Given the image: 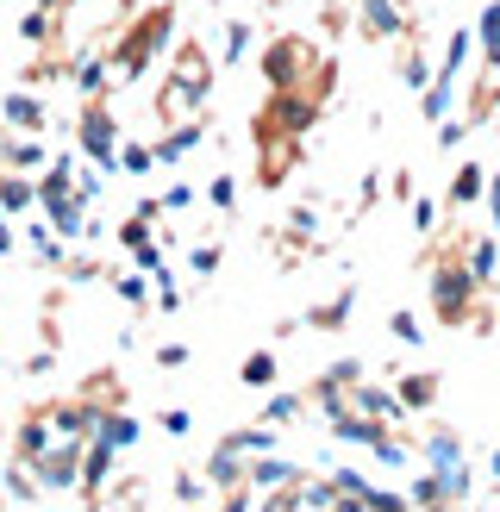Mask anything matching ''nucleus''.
<instances>
[{
    "label": "nucleus",
    "instance_id": "f257e3e1",
    "mask_svg": "<svg viewBox=\"0 0 500 512\" xmlns=\"http://www.w3.org/2000/svg\"><path fill=\"white\" fill-rule=\"evenodd\" d=\"M425 288H432V319L438 325H469L475 319V294L482 288H475V275L463 269V256H438Z\"/></svg>",
    "mask_w": 500,
    "mask_h": 512
},
{
    "label": "nucleus",
    "instance_id": "f03ea898",
    "mask_svg": "<svg viewBox=\"0 0 500 512\" xmlns=\"http://www.w3.org/2000/svg\"><path fill=\"white\" fill-rule=\"evenodd\" d=\"M400 32H407V7L400 0H363V38L394 44Z\"/></svg>",
    "mask_w": 500,
    "mask_h": 512
},
{
    "label": "nucleus",
    "instance_id": "7ed1b4c3",
    "mask_svg": "<svg viewBox=\"0 0 500 512\" xmlns=\"http://www.w3.org/2000/svg\"><path fill=\"white\" fill-rule=\"evenodd\" d=\"M350 406H357V413H369V419H388V425H400L407 419V406L394 400V388H375V381H350Z\"/></svg>",
    "mask_w": 500,
    "mask_h": 512
},
{
    "label": "nucleus",
    "instance_id": "20e7f679",
    "mask_svg": "<svg viewBox=\"0 0 500 512\" xmlns=\"http://www.w3.org/2000/svg\"><path fill=\"white\" fill-rule=\"evenodd\" d=\"M457 256H463V269L475 275V288H494V281H500V238H494V232L469 238V244H463Z\"/></svg>",
    "mask_w": 500,
    "mask_h": 512
},
{
    "label": "nucleus",
    "instance_id": "39448f33",
    "mask_svg": "<svg viewBox=\"0 0 500 512\" xmlns=\"http://www.w3.org/2000/svg\"><path fill=\"white\" fill-rule=\"evenodd\" d=\"M307 63H313V50L300 44V38H282V44L269 50V82L275 88H294L300 75H307Z\"/></svg>",
    "mask_w": 500,
    "mask_h": 512
},
{
    "label": "nucleus",
    "instance_id": "423d86ee",
    "mask_svg": "<svg viewBox=\"0 0 500 512\" xmlns=\"http://www.w3.org/2000/svg\"><path fill=\"white\" fill-rule=\"evenodd\" d=\"M394 400L407 406V419H413V413H432V406H438V375H432V369L394 375Z\"/></svg>",
    "mask_w": 500,
    "mask_h": 512
},
{
    "label": "nucleus",
    "instance_id": "0eeeda50",
    "mask_svg": "<svg viewBox=\"0 0 500 512\" xmlns=\"http://www.w3.org/2000/svg\"><path fill=\"white\" fill-rule=\"evenodd\" d=\"M382 431H388V419H369V413H357V406L332 413V438H338V444H363V450H369Z\"/></svg>",
    "mask_w": 500,
    "mask_h": 512
},
{
    "label": "nucleus",
    "instance_id": "6e6552de",
    "mask_svg": "<svg viewBox=\"0 0 500 512\" xmlns=\"http://www.w3.org/2000/svg\"><path fill=\"white\" fill-rule=\"evenodd\" d=\"M482 188H488V163H463L457 175H450L444 207H450V213H463V207H475V200H482Z\"/></svg>",
    "mask_w": 500,
    "mask_h": 512
},
{
    "label": "nucleus",
    "instance_id": "1a4fd4ad",
    "mask_svg": "<svg viewBox=\"0 0 500 512\" xmlns=\"http://www.w3.org/2000/svg\"><path fill=\"white\" fill-rule=\"evenodd\" d=\"M475 44H482L488 75H500V0H488V7L475 13Z\"/></svg>",
    "mask_w": 500,
    "mask_h": 512
},
{
    "label": "nucleus",
    "instance_id": "9d476101",
    "mask_svg": "<svg viewBox=\"0 0 500 512\" xmlns=\"http://www.w3.org/2000/svg\"><path fill=\"white\" fill-rule=\"evenodd\" d=\"M450 463H463V438L450 425H432L425 431V469H450Z\"/></svg>",
    "mask_w": 500,
    "mask_h": 512
},
{
    "label": "nucleus",
    "instance_id": "9b49d317",
    "mask_svg": "<svg viewBox=\"0 0 500 512\" xmlns=\"http://www.w3.org/2000/svg\"><path fill=\"white\" fill-rule=\"evenodd\" d=\"M400 500H413V506H450V494H444V475L438 469H419L407 488H400Z\"/></svg>",
    "mask_w": 500,
    "mask_h": 512
},
{
    "label": "nucleus",
    "instance_id": "f8f14e48",
    "mask_svg": "<svg viewBox=\"0 0 500 512\" xmlns=\"http://www.w3.org/2000/svg\"><path fill=\"white\" fill-rule=\"evenodd\" d=\"M269 119H282V132H307V125H313V100H300V94H282V100H275V107H269Z\"/></svg>",
    "mask_w": 500,
    "mask_h": 512
},
{
    "label": "nucleus",
    "instance_id": "ddd939ff",
    "mask_svg": "<svg viewBox=\"0 0 500 512\" xmlns=\"http://www.w3.org/2000/svg\"><path fill=\"white\" fill-rule=\"evenodd\" d=\"M450 94H457V75L432 69V82L419 88V100H425V119H444V113H450Z\"/></svg>",
    "mask_w": 500,
    "mask_h": 512
},
{
    "label": "nucleus",
    "instance_id": "4468645a",
    "mask_svg": "<svg viewBox=\"0 0 500 512\" xmlns=\"http://www.w3.org/2000/svg\"><path fill=\"white\" fill-rule=\"evenodd\" d=\"M388 338H394V344H407V350H419V344H425V325H419V313H407V306H394V313H388Z\"/></svg>",
    "mask_w": 500,
    "mask_h": 512
},
{
    "label": "nucleus",
    "instance_id": "2eb2a0df",
    "mask_svg": "<svg viewBox=\"0 0 500 512\" xmlns=\"http://www.w3.org/2000/svg\"><path fill=\"white\" fill-rule=\"evenodd\" d=\"M350 306H357V288H344V294H332L325 306H313V325H319V331H338V325L350 319Z\"/></svg>",
    "mask_w": 500,
    "mask_h": 512
},
{
    "label": "nucleus",
    "instance_id": "dca6fc26",
    "mask_svg": "<svg viewBox=\"0 0 500 512\" xmlns=\"http://www.w3.org/2000/svg\"><path fill=\"white\" fill-rule=\"evenodd\" d=\"M407 207H413V219H407V225H413V232H419V238H432V232H438V225H444V219H438V213H444V200H432V194H413V200H407Z\"/></svg>",
    "mask_w": 500,
    "mask_h": 512
},
{
    "label": "nucleus",
    "instance_id": "f3484780",
    "mask_svg": "<svg viewBox=\"0 0 500 512\" xmlns=\"http://www.w3.org/2000/svg\"><path fill=\"white\" fill-rule=\"evenodd\" d=\"M469 50H475V32L469 25H457V32H450V44H444V75H463V63H469Z\"/></svg>",
    "mask_w": 500,
    "mask_h": 512
},
{
    "label": "nucleus",
    "instance_id": "a211bd4d",
    "mask_svg": "<svg viewBox=\"0 0 500 512\" xmlns=\"http://www.w3.org/2000/svg\"><path fill=\"white\" fill-rule=\"evenodd\" d=\"M400 82H407L413 94L432 82V63H425V50H419V44H407V57H400Z\"/></svg>",
    "mask_w": 500,
    "mask_h": 512
},
{
    "label": "nucleus",
    "instance_id": "6ab92c4d",
    "mask_svg": "<svg viewBox=\"0 0 500 512\" xmlns=\"http://www.w3.org/2000/svg\"><path fill=\"white\" fill-rule=\"evenodd\" d=\"M275 381V356L257 350V356H244V388H269Z\"/></svg>",
    "mask_w": 500,
    "mask_h": 512
},
{
    "label": "nucleus",
    "instance_id": "aec40b11",
    "mask_svg": "<svg viewBox=\"0 0 500 512\" xmlns=\"http://www.w3.org/2000/svg\"><path fill=\"white\" fill-rule=\"evenodd\" d=\"M300 469L294 463H282V456H263V463L257 469H250V481H263V488H275V481H294Z\"/></svg>",
    "mask_w": 500,
    "mask_h": 512
},
{
    "label": "nucleus",
    "instance_id": "412c9836",
    "mask_svg": "<svg viewBox=\"0 0 500 512\" xmlns=\"http://www.w3.org/2000/svg\"><path fill=\"white\" fill-rule=\"evenodd\" d=\"M432 138H438V150H457L469 138V119H432Z\"/></svg>",
    "mask_w": 500,
    "mask_h": 512
},
{
    "label": "nucleus",
    "instance_id": "4be33fe9",
    "mask_svg": "<svg viewBox=\"0 0 500 512\" xmlns=\"http://www.w3.org/2000/svg\"><path fill=\"white\" fill-rule=\"evenodd\" d=\"M294 413H300V394H275L269 400V425H294Z\"/></svg>",
    "mask_w": 500,
    "mask_h": 512
},
{
    "label": "nucleus",
    "instance_id": "5701e85b",
    "mask_svg": "<svg viewBox=\"0 0 500 512\" xmlns=\"http://www.w3.org/2000/svg\"><path fill=\"white\" fill-rule=\"evenodd\" d=\"M388 194L400 200V207H407V200H413V175H407V169H394V175H388Z\"/></svg>",
    "mask_w": 500,
    "mask_h": 512
},
{
    "label": "nucleus",
    "instance_id": "b1692460",
    "mask_svg": "<svg viewBox=\"0 0 500 512\" xmlns=\"http://www.w3.org/2000/svg\"><path fill=\"white\" fill-rule=\"evenodd\" d=\"M482 200H488V219H494V225H500V169H494V175H488V188H482Z\"/></svg>",
    "mask_w": 500,
    "mask_h": 512
},
{
    "label": "nucleus",
    "instance_id": "393cba45",
    "mask_svg": "<svg viewBox=\"0 0 500 512\" xmlns=\"http://www.w3.org/2000/svg\"><path fill=\"white\" fill-rule=\"evenodd\" d=\"M244 50H250V25H232V44H225V57H232V63H238V57H244Z\"/></svg>",
    "mask_w": 500,
    "mask_h": 512
},
{
    "label": "nucleus",
    "instance_id": "a878e982",
    "mask_svg": "<svg viewBox=\"0 0 500 512\" xmlns=\"http://www.w3.org/2000/svg\"><path fill=\"white\" fill-rule=\"evenodd\" d=\"M288 219H294V238H313V225H319V219H313V207H294Z\"/></svg>",
    "mask_w": 500,
    "mask_h": 512
},
{
    "label": "nucleus",
    "instance_id": "bb28decb",
    "mask_svg": "<svg viewBox=\"0 0 500 512\" xmlns=\"http://www.w3.org/2000/svg\"><path fill=\"white\" fill-rule=\"evenodd\" d=\"M232 194H238L232 175H219V182H213V207H232Z\"/></svg>",
    "mask_w": 500,
    "mask_h": 512
},
{
    "label": "nucleus",
    "instance_id": "cd10ccee",
    "mask_svg": "<svg viewBox=\"0 0 500 512\" xmlns=\"http://www.w3.org/2000/svg\"><path fill=\"white\" fill-rule=\"evenodd\" d=\"M488 481H494V488H500V450L488 456Z\"/></svg>",
    "mask_w": 500,
    "mask_h": 512
}]
</instances>
